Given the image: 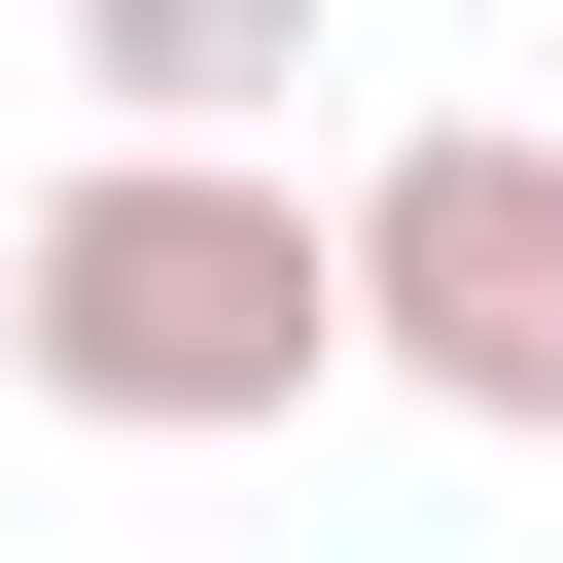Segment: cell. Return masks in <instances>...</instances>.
Segmentation results:
<instances>
[{"mask_svg": "<svg viewBox=\"0 0 563 563\" xmlns=\"http://www.w3.org/2000/svg\"><path fill=\"white\" fill-rule=\"evenodd\" d=\"M0 352H35V422H141V457H211V422H317V352H352V211H282V141H70L35 176V246H0Z\"/></svg>", "mask_w": 563, "mask_h": 563, "instance_id": "cell-1", "label": "cell"}, {"mask_svg": "<svg viewBox=\"0 0 563 563\" xmlns=\"http://www.w3.org/2000/svg\"><path fill=\"white\" fill-rule=\"evenodd\" d=\"M352 352H387L422 422H528V457H563V141H528V106H422V141L352 176Z\"/></svg>", "mask_w": 563, "mask_h": 563, "instance_id": "cell-2", "label": "cell"}, {"mask_svg": "<svg viewBox=\"0 0 563 563\" xmlns=\"http://www.w3.org/2000/svg\"><path fill=\"white\" fill-rule=\"evenodd\" d=\"M70 70H106L141 141H282V70H317V0H70Z\"/></svg>", "mask_w": 563, "mask_h": 563, "instance_id": "cell-3", "label": "cell"}]
</instances>
